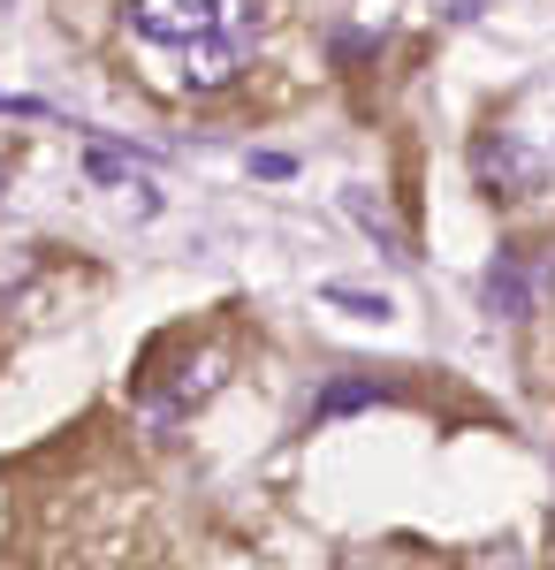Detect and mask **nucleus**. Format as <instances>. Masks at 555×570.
Here are the masks:
<instances>
[{
  "label": "nucleus",
  "mask_w": 555,
  "mask_h": 570,
  "mask_svg": "<svg viewBox=\"0 0 555 570\" xmlns=\"http://www.w3.org/2000/svg\"><path fill=\"white\" fill-rule=\"evenodd\" d=\"M236 69H244V46H236V39H198V46H183V85H191V91L236 85Z\"/></svg>",
  "instance_id": "7ed1b4c3"
},
{
  "label": "nucleus",
  "mask_w": 555,
  "mask_h": 570,
  "mask_svg": "<svg viewBox=\"0 0 555 570\" xmlns=\"http://www.w3.org/2000/svg\"><path fill=\"white\" fill-rule=\"evenodd\" d=\"M221 365H228L221 351H198V357H191V365H183V373L168 381V411L198 403V395H214V389H221Z\"/></svg>",
  "instance_id": "423d86ee"
},
{
  "label": "nucleus",
  "mask_w": 555,
  "mask_h": 570,
  "mask_svg": "<svg viewBox=\"0 0 555 570\" xmlns=\"http://www.w3.org/2000/svg\"><path fill=\"white\" fill-rule=\"evenodd\" d=\"M479 183L503 190V198H517V190L541 183V160H533L525 145H510V137H487V145H479Z\"/></svg>",
  "instance_id": "f03ea898"
},
{
  "label": "nucleus",
  "mask_w": 555,
  "mask_h": 570,
  "mask_svg": "<svg viewBox=\"0 0 555 570\" xmlns=\"http://www.w3.org/2000/svg\"><path fill=\"white\" fill-rule=\"evenodd\" d=\"M388 389H373V381H335V389L320 395V419H335V411H358V403H381Z\"/></svg>",
  "instance_id": "0eeeda50"
},
{
  "label": "nucleus",
  "mask_w": 555,
  "mask_h": 570,
  "mask_svg": "<svg viewBox=\"0 0 555 570\" xmlns=\"http://www.w3.org/2000/svg\"><path fill=\"white\" fill-rule=\"evenodd\" d=\"M85 168H91V183H129V160L115 153V145H91V153H85Z\"/></svg>",
  "instance_id": "1a4fd4ad"
},
{
  "label": "nucleus",
  "mask_w": 555,
  "mask_h": 570,
  "mask_svg": "<svg viewBox=\"0 0 555 570\" xmlns=\"http://www.w3.org/2000/svg\"><path fill=\"white\" fill-rule=\"evenodd\" d=\"M487 312H503V320L533 312V274H525L517 252H495V266H487Z\"/></svg>",
  "instance_id": "20e7f679"
},
{
  "label": "nucleus",
  "mask_w": 555,
  "mask_h": 570,
  "mask_svg": "<svg viewBox=\"0 0 555 570\" xmlns=\"http://www.w3.org/2000/svg\"><path fill=\"white\" fill-rule=\"evenodd\" d=\"M342 206H350V220H358V228L381 244L388 259H411V252H403V236H396V220H388V206L373 198V190H342Z\"/></svg>",
  "instance_id": "39448f33"
},
{
  "label": "nucleus",
  "mask_w": 555,
  "mask_h": 570,
  "mask_svg": "<svg viewBox=\"0 0 555 570\" xmlns=\"http://www.w3.org/2000/svg\"><path fill=\"white\" fill-rule=\"evenodd\" d=\"M244 16H259V0H129V23H137L153 46L228 39Z\"/></svg>",
  "instance_id": "f257e3e1"
},
{
  "label": "nucleus",
  "mask_w": 555,
  "mask_h": 570,
  "mask_svg": "<svg viewBox=\"0 0 555 570\" xmlns=\"http://www.w3.org/2000/svg\"><path fill=\"white\" fill-rule=\"evenodd\" d=\"M290 168H298L290 153H252V176H266V183H282V176H290Z\"/></svg>",
  "instance_id": "9d476101"
},
{
  "label": "nucleus",
  "mask_w": 555,
  "mask_h": 570,
  "mask_svg": "<svg viewBox=\"0 0 555 570\" xmlns=\"http://www.w3.org/2000/svg\"><path fill=\"white\" fill-rule=\"evenodd\" d=\"M320 297H328V305H342V312H358V320H388V297H373V289H342V282H328V289H320Z\"/></svg>",
  "instance_id": "6e6552de"
}]
</instances>
